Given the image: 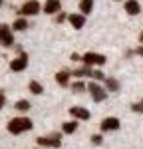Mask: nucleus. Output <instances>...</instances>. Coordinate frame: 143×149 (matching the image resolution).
Listing matches in <instances>:
<instances>
[{
    "instance_id": "19",
    "label": "nucleus",
    "mask_w": 143,
    "mask_h": 149,
    "mask_svg": "<svg viewBox=\"0 0 143 149\" xmlns=\"http://www.w3.org/2000/svg\"><path fill=\"white\" fill-rule=\"evenodd\" d=\"M74 76H94V72H92V70H90V66H87V68L76 70V72H74Z\"/></svg>"
},
{
    "instance_id": "29",
    "label": "nucleus",
    "mask_w": 143,
    "mask_h": 149,
    "mask_svg": "<svg viewBox=\"0 0 143 149\" xmlns=\"http://www.w3.org/2000/svg\"><path fill=\"white\" fill-rule=\"evenodd\" d=\"M0 4H2V0H0Z\"/></svg>"
},
{
    "instance_id": "1",
    "label": "nucleus",
    "mask_w": 143,
    "mask_h": 149,
    "mask_svg": "<svg viewBox=\"0 0 143 149\" xmlns=\"http://www.w3.org/2000/svg\"><path fill=\"white\" fill-rule=\"evenodd\" d=\"M28 129H32V121L28 117H14V119L8 121V131L14 133V135H18L22 131H28Z\"/></svg>"
},
{
    "instance_id": "3",
    "label": "nucleus",
    "mask_w": 143,
    "mask_h": 149,
    "mask_svg": "<svg viewBox=\"0 0 143 149\" xmlns=\"http://www.w3.org/2000/svg\"><path fill=\"white\" fill-rule=\"evenodd\" d=\"M0 44H2L4 48H10L12 44H14V36H12L10 28H8L6 24L0 26Z\"/></svg>"
},
{
    "instance_id": "4",
    "label": "nucleus",
    "mask_w": 143,
    "mask_h": 149,
    "mask_svg": "<svg viewBox=\"0 0 143 149\" xmlns=\"http://www.w3.org/2000/svg\"><path fill=\"white\" fill-rule=\"evenodd\" d=\"M38 12H40V2H36V0H28L20 8V14H24V16H34Z\"/></svg>"
},
{
    "instance_id": "23",
    "label": "nucleus",
    "mask_w": 143,
    "mask_h": 149,
    "mask_svg": "<svg viewBox=\"0 0 143 149\" xmlns=\"http://www.w3.org/2000/svg\"><path fill=\"white\" fill-rule=\"evenodd\" d=\"M94 78L95 80H106V76H103L101 72H94Z\"/></svg>"
},
{
    "instance_id": "20",
    "label": "nucleus",
    "mask_w": 143,
    "mask_h": 149,
    "mask_svg": "<svg viewBox=\"0 0 143 149\" xmlns=\"http://www.w3.org/2000/svg\"><path fill=\"white\" fill-rule=\"evenodd\" d=\"M16 109H20V111H28V109H30V103L26 102V100H20V102L16 103Z\"/></svg>"
},
{
    "instance_id": "18",
    "label": "nucleus",
    "mask_w": 143,
    "mask_h": 149,
    "mask_svg": "<svg viewBox=\"0 0 143 149\" xmlns=\"http://www.w3.org/2000/svg\"><path fill=\"white\" fill-rule=\"evenodd\" d=\"M28 88H30V92H32V93H42V92H44V88H42L38 81H30Z\"/></svg>"
},
{
    "instance_id": "5",
    "label": "nucleus",
    "mask_w": 143,
    "mask_h": 149,
    "mask_svg": "<svg viewBox=\"0 0 143 149\" xmlns=\"http://www.w3.org/2000/svg\"><path fill=\"white\" fill-rule=\"evenodd\" d=\"M26 66H28V56H26V54H20L16 60L10 62V70L12 72H22V70H26Z\"/></svg>"
},
{
    "instance_id": "2",
    "label": "nucleus",
    "mask_w": 143,
    "mask_h": 149,
    "mask_svg": "<svg viewBox=\"0 0 143 149\" xmlns=\"http://www.w3.org/2000/svg\"><path fill=\"white\" fill-rule=\"evenodd\" d=\"M82 62H85V66H90V68H92V66H103V64H106V56L87 52V54L82 56Z\"/></svg>"
},
{
    "instance_id": "22",
    "label": "nucleus",
    "mask_w": 143,
    "mask_h": 149,
    "mask_svg": "<svg viewBox=\"0 0 143 149\" xmlns=\"http://www.w3.org/2000/svg\"><path fill=\"white\" fill-rule=\"evenodd\" d=\"M131 109H133V111H139V113H143V102L133 103V105H131Z\"/></svg>"
},
{
    "instance_id": "27",
    "label": "nucleus",
    "mask_w": 143,
    "mask_h": 149,
    "mask_svg": "<svg viewBox=\"0 0 143 149\" xmlns=\"http://www.w3.org/2000/svg\"><path fill=\"white\" fill-rule=\"evenodd\" d=\"M137 54H139V56H143V46H139V48H137Z\"/></svg>"
},
{
    "instance_id": "21",
    "label": "nucleus",
    "mask_w": 143,
    "mask_h": 149,
    "mask_svg": "<svg viewBox=\"0 0 143 149\" xmlns=\"http://www.w3.org/2000/svg\"><path fill=\"white\" fill-rule=\"evenodd\" d=\"M83 88H85V86H83L82 81H76V84L72 86V90H74L76 93H82V92H83Z\"/></svg>"
},
{
    "instance_id": "28",
    "label": "nucleus",
    "mask_w": 143,
    "mask_h": 149,
    "mask_svg": "<svg viewBox=\"0 0 143 149\" xmlns=\"http://www.w3.org/2000/svg\"><path fill=\"white\" fill-rule=\"evenodd\" d=\"M139 40H141V44H143V32H141V36H139Z\"/></svg>"
},
{
    "instance_id": "7",
    "label": "nucleus",
    "mask_w": 143,
    "mask_h": 149,
    "mask_svg": "<svg viewBox=\"0 0 143 149\" xmlns=\"http://www.w3.org/2000/svg\"><path fill=\"white\" fill-rule=\"evenodd\" d=\"M87 90H90V93H92V97H94L95 102H103L106 100V90H101L97 84H90Z\"/></svg>"
},
{
    "instance_id": "15",
    "label": "nucleus",
    "mask_w": 143,
    "mask_h": 149,
    "mask_svg": "<svg viewBox=\"0 0 143 149\" xmlns=\"http://www.w3.org/2000/svg\"><path fill=\"white\" fill-rule=\"evenodd\" d=\"M12 28H14V30H18V32H20V30H26V28H28V22H26L24 18H18L16 22L12 24Z\"/></svg>"
},
{
    "instance_id": "13",
    "label": "nucleus",
    "mask_w": 143,
    "mask_h": 149,
    "mask_svg": "<svg viewBox=\"0 0 143 149\" xmlns=\"http://www.w3.org/2000/svg\"><path fill=\"white\" fill-rule=\"evenodd\" d=\"M92 8H94V0H82V2H80V10H82L83 14H90Z\"/></svg>"
},
{
    "instance_id": "10",
    "label": "nucleus",
    "mask_w": 143,
    "mask_h": 149,
    "mask_svg": "<svg viewBox=\"0 0 143 149\" xmlns=\"http://www.w3.org/2000/svg\"><path fill=\"white\" fill-rule=\"evenodd\" d=\"M70 113L74 115V117H78V119H90V111H87L85 107H80V105L70 107Z\"/></svg>"
},
{
    "instance_id": "6",
    "label": "nucleus",
    "mask_w": 143,
    "mask_h": 149,
    "mask_svg": "<svg viewBox=\"0 0 143 149\" xmlns=\"http://www.w3.org/2000/svg\"><path fill=\"white\" fill-rule=\"evenodd\" d=\"M60 135H52V137H38L36 139V143L38 145H46V147H60L62 145V141H60Z\"/></svg>"
},
{
    "instance_id": "24",
    "label": "nucleus",
    "mask_w": 143,
    "mask_h": 149,
    "mask_svg": "<svg viewBox=\"0 0 143 149\" xmlns=\"http://www.w3.org/2000/svg\"><path fill=\"white\" fill-rule=\"evenodd\" d=\"M92 141H94L95 145H99V143H101V135H94V137H92Z\"/></svg>"
},
{
    "instance_id": "16",
    "label": "nucleus",
    "mask_w": 143,
    "mask_h": 149,
    "mask_svg": "<svg viewBox=\"0 0 143 149\" xmlns=\"http://www.w3.org/2000/svg\"><path fill=\"white\" fill-rule=\"evenodd\" d=\"M106 86L109 88V92H117V90H119L117 80H113V78H107V80H106Z\"/></svg>"
},
{
    "instance_id": "25",
    "label": "nucleus",
    "mask_w": 143,
    "mask_h": 149,
    "mask_svg": "<svg viewBox=\"0 0 143 149\" xmlns=\"http://www.w3.org/2000/svg\"><path fill=\"white\" fill-rule=\"evenodd\" d=\"M4 103H6V97H4V93L0 92V109L4 107Z\"/></svg>"
},
{
    "instance_id": "11",
    "label": "nucleus",
    "mask_w": 143,
    "mask_h": 149,
    "mask_svg": "<svg viewBox=\"0 0 143 149\" xmlns=\"http://www.w3.org/2000/svg\"><path fill=\"white\" fill-rule=\"evenodd\" d=\"M125 12H127V14H131V16L139 14V12H141L139 2H137V0H127V2H125Z\"/></svg>"
},
{
    "instance_id": "12",
    "label": "nucleus",
    "mask_w": 143,
    "mask_h": 149,
    "mask_svg": "<svg viewBox=\"0 0 143 149\" xmlns=\"http://www.w3.org/2000/svg\"><path fill=\"white\" fill-rule=\"evenodd\" d=\"M58 10H60V0H46V4H44L46 14H56Z\"/></svg>"
},
{
    "instance_id": "26",
    "label": "nucleus",
    "mask_w": 143,
    "mask_h": 149,
    "mask_svg": "<svg viewBox=\"0 0 143 149\" xmlns=\"http://www.w3.org/2000/svg\"><path fill=\"white\" fill-rule=\"evenodd\" d=\"M66 20V14H58V22H64Z\"/></svg>"
},
{
    "instance_id": "8",
    "label": "nucleus",
    "mask_w": 143,
    "mask_h": 149,
    "mask_svg": "<svg viewBox=\"0 0 143 149\" xmlns=\"http://www.w3.org/2000/svg\"><path fill=\"white\" fill-rule=\"evenodd\" d=\"M101 129L103 131H115V129H119V119L117 117H106L101 121Z\"/></svg>"
},
{
    "instance_id": "9",
    "label": "nucleus",
    "mask_w": 143,
    "mask_h": 149,
    "mask_svg": "<svg viewBox=\"0 0 143 149\" xmlns=\"http://www.w3.org/2000/svg\"><path fill=\"white\" fill-rule=\"evenodd\" d=\"M68 20H70V24L76 30H80V28H83V24H85V16L83 14H70Z\"/></svg>"
},
{
    "instance_id": "17",
    "label": "nucleus",
    "mask_w": 143,
    "mask_h": 149,
    "mask_svg": "<svg viewBox=\"0 0 143 149\" xmlns=\"http://www.w3.org/2000/svg\"><path fill=\"white\" fill-rule=\"evenodd\" d=\"M76 129H78V123L76 121H66L64 123V133H74Z\"/></svg>"
},
{
    "instance_id": "14",
    "label": "nucleus",
    "mask_w": 143,
    "mask_h": 149,
    "mask_svg": "<svg viewBox=\"0 0 143 149\" xmlns=\"http://www.w3.org/2000/svg\"><path fill=\"white\" fill-rule=\"evenodd\" d=\"M56 81L60 86H68V72H58L56 74Z\"/></svg>"
}]
</instances>
